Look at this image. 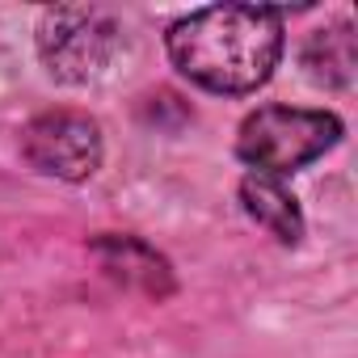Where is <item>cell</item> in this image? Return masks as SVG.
Returning <instances> with one entry per match:
<instances>
[{
	"mask_svg": "<svg viewBox=\"0 0 358 358\" xmlns=\"http://www.w3.org/2000/svg\"><path fill=\"white\" fill-rule=\"evenodd\" d=\"M282 47V13L266 5H211L164 30V51L177 76L220 97L257 93L274 76Z\"/></svg>",
	"mask_w": 358,
	"mask_h": 358,
	"instance_id": "1",
	"label": "cell"
},
{
	"mask_svg": "<svg viewBox=\"0 0 358 358\" xmlns=\"http://www.w3.org/2000/svg\"><path fill=\"white\" fill-rule=\"evenodd\" d=\"M345 135V122L333 110L312 106H257L236 127V156L249 173L291 177L333 152Z\"/></svg>",
	"mask_w": 358,
	"mask_h": 358,
	"instance_id": "2",
	"label": "cell"
},
{
	"mask_svg": "<svg viewBox=\"0 0 358 358\" xmlns=\"http://www.w3.org/2000/svg\"><path fill=\"white\" fill-rule=\"evenodd\" d=\"M34 47L59 85H89L110 72L122 51V26L97 5H51L38 13Z\"/></svg>",
	"mask_w": 358,
	"mask_h": 358,
	"instance_id": "3",
	"label": "cell"
},
{
	"mask_svg": "<svg viewBox=\"0 0 358 358\" xmlns=\"http://www.w3.org/2000/svg\"><path fill=\"white\" fill-rule=\"evenodd\" d=\"M17 148H22V160L38 177L68 182V186L89 182V177L101 169V160H106L101 122L89 110H76V106H55V110L34 114L22 127Z\"/></svg>",
	"mask_w": 358,
	"mask_h": 358,
	"instance_id": "4",
	"label": "cell"
},
{
	"mask_svg": "<svg viewBox=\"0 0 358 358\" xmlns=\"http://www.w3.org/2000/svg\"><path fill=\"white\" fill-rule=\"evenodd\" d=\"M89 249H93V257L101 262V270H106L110 278H118L122 287H131V291H139V295H148V299H156V303L177 291V278H173L169 257H164L156 245H148L143 236H131V232H101Z\"/></svg>",
	"mask_w": 358,
	"mask_h": 358,
	"instance_id": "5",
	"label": "cell"
},
{
	"mask_svg": "<svg viewBox=\"0 0 358 358\" xmlns=\"http://www.w3.org/2000/svg\"><path fill=\"white\" fill-rule=\"evenodd\" d=\"M236 199H241V211H245L266 236H274L282 249H291V245L303 241V207H299V199L287 190L282 177L245 173Z\"/></svg>",
	"mask_w": 358,
	"mask_h": 358,
	"instance_id": "6",
	"label": "cell"
},
{
	"mask_svg": "<svg viewBox=\"0 0 358 358\" xmlns=\"http://www.w3.org/2000/svg\"><path fill=\"white\" fill-rule=\"evenodd\" d=\"M299 64L308 72L312 85L320 89H350L354 72H358V43H354V26L350 22H333L320 26L303 38Z\"/></svg>",
	"mask_w": 358,
	"mask_h": 358,
	"instance_id": "7",
	"label": "cell"
}]
</instances>
